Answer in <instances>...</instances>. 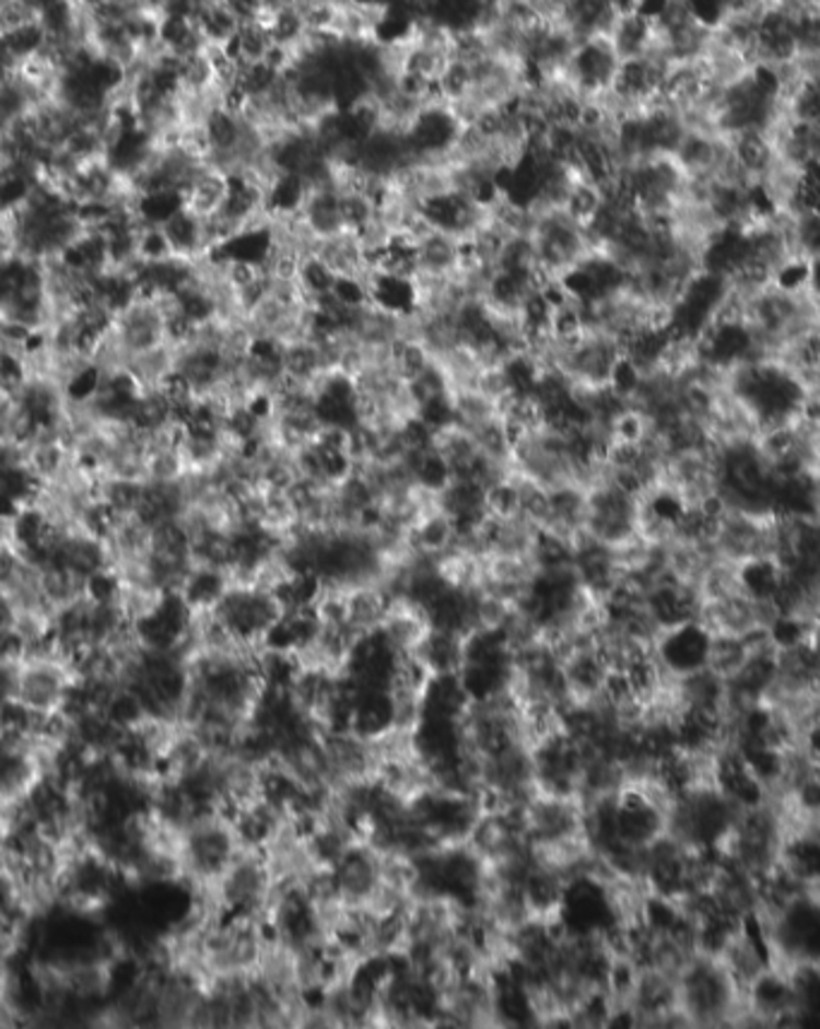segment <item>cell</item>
Here are the masks:
<instances>
[{
	"instance_id": "6da1fadb",
	"label": "cell",
	"mask_w": 820,
	"mask_h": 1029,
	"mask_svg": "<svg viewBox=\"0 0 820 1029\" xmlns=\"http://www.w3.org/2000/svg\"><path fill=\"white\" fill-rule=\"evenodd\" d=\"M231 192V178L219 168L204 164L180 192V207L197 219L216 214Z\"/></svg>"
},
{
	"instance_id": "7a4b0ae2",
	"label": "cell",
	"mask_w": 820,
	"mask_h": 1029,
	"mask_svg": "<svg viewBox=\"0 0 820 1029\" xmlns=\"http://www.w3.org/2000/svg\"><path fill=\"white\" fill-rule=\"evenodd\" d=\"M178 355L173 341H161L156 346H149L144 351H137L130 358L128 367V382L134 391L142 389H159L176 375Z\"/></svg>"
},
{
	"instance_id": "3957f363",
	"label": "cell",
	"mask_w": 820,
	"mask_h": 1029,
	"mask_svg": "<svg viewBox=\"0 0 820 1029\" xmlns=\"http://www.w3.org/2000/svg\"><path fill=\"white\" fill-rule=\"evenodd\" d=\"M458 255H461V241L442 229L415 245L418 271H425V274H454Z\"/></svg>"
},
{
	"instance_id": "277c9868",
	"label": "cell",
	"mask_w": 820,
	"mask_h": 1029,
	"mask_svg": "<svg viewBox=\"0 0 820 1029\" xmlns=\"http://www.w3.org/2000/svg\"><path fill=\"white\" fill-rule=\"evenodd\" d=\"M476 389L484 396V399H490L492 404H500L502 399H506L508 394L516 391L512 372H508L506 363L504 365H484L480 370V375H478Z\"/></svg>"
}]
</instances>
